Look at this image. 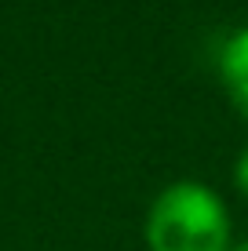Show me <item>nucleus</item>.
I'll use <instances>...</instances> for the list:
<instances>
[{"label": "nucleus", "instance_id": "nucleus-3", "mask_svg": "<svg viewBox=\"0 0 248 251\" xmlns=\"http://www.w3.org/2000/svg\"><path fill=\"white\" fill-rule=\"evenodd\" d=\"M234 186L248 197V146L237 153V160H234Z\"/></svg>", "mask_w": 248, "mask_h": 251}, {"label": "nucleus", "instance_id": "nucleus-4", "mask_svg": "<svg viewBox=\"0 0 248 251\" xmlns=\"http://www.w3.org/2000/svg\"><path fill=\"white\" fill-rule=\"evenodd\" d=\"M230 251H248V237L241 240V244H234V248H230Z\"/></svg>", "mask_w": 248, "mask_h": 251}, {"label": "nucleus", "instance_id": "nucleus-1", "mask_svg": "<svg viewBox=\"0 0 248 251\" xmlns=\"http://www.w3.org/2000/svg\"><path fill=\"white\" fill-rule=\"evenodd\" d=\"M150 251H230L234 229L223 197L212 186L183 178L165 186L146 211Z\"/></svg>", "mask_w": 248, "mask_h": 251}, {"label": "nucleus", "instance_id": "nucleus-2", "mask_svg": "<svg viewBox=\"0 0 248 251\" xmlns=\"http://www.w3.org/2000/svg\"><path fill=\"white\" fill-rule=\"evenodd\" d=\"M219 80H223L234 109L248 120V25L234 29L226 44L219 48Z\"/></svg>", "mask_w": 248, "mask_h": 251}]
</instances>
